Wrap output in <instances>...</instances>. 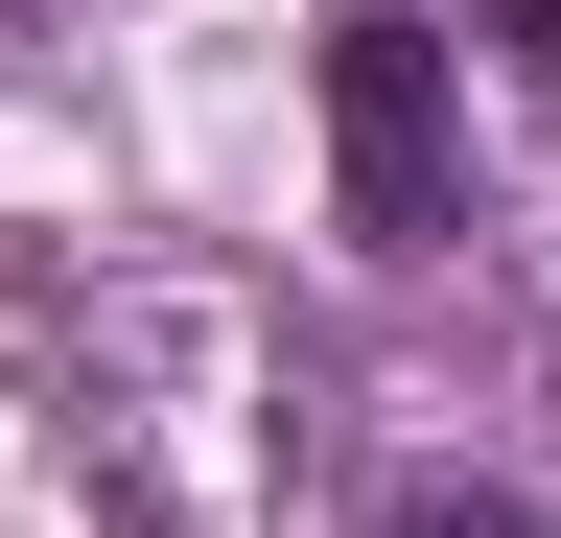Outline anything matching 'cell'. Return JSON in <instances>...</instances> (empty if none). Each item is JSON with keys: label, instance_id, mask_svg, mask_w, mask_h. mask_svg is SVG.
I'll list each match as a JSON object with an SVG mask.
<instances>
[{"label": "cell", "instance_id": "7a4b0ae2", "mask_svg": "<svg viewBox=\"0 0 561 538\" xmlns=\"http://www.w3.org/2000/svg\"><path fill=\"white\" fill-rule=\"evenodd\" d=\"M375 538H538V515H515V492H468V468H421V492H398Z\"/></svg>", "mask_w": 561, "mask_h": 538}, {"label": "cell", "instance_id": "6da1fadb", "mask_svg": "<svg viewBox=\"0 0 561 538\" xmlns=\"http://www.w3.org/2000/svg\"><path fill=\"white\" fill-rule=\"evenodd\" d=\"M328 187H351L375 257H421L468 211V117H445V24H421V0H351L328 24Z\"/></svg>", "mask_w": 561, "mask_h": 538}]
</instances>
